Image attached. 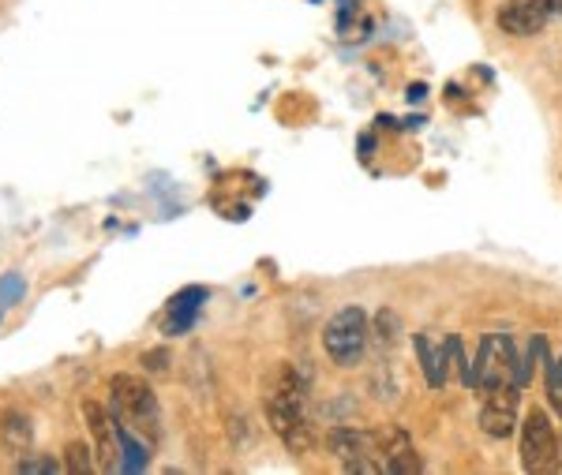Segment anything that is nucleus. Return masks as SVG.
<instances>
[{
	"label": "nucleus",
	"instance_id": "nucleus-12",
	"mask_svg": "<svg viewBox=\"0 0 562 475\" xmlns=\"http://www.w3.org/2000/svg\"><path fill=\"white\" fill-rule=\"evenodd\" d=\"M206 304V289H184L169 299V318H166V333H188L195 326V318L203 315Z\"/></svg>",
	"mask_w": 562,
	"mask_h": 475
},
{
	"label": "nucleus",
	"instance_id": "nucleus-17",
	"mask_svg": "<svg viewBox=\"0 0 562 475\" xmlns=\"http://www.w3.org/2000/svg\"><path fill=\"white\" fill-rule=\"evenodd\" d=\"M15 472H23V475H34V472H60V464L53 461V456H23L20 464H15Z\"/></svg>",
	"mask_w": 562,
	"mask_h": 475
},
{
	"label": "nucleus",
	"instance_id": "nucleus-15",
	"mask_svg": "<svg viewBox=\"0 0 562 475\" xmlns=\"http://www.w3.org/2000/svg\"><path fill=\"white\" fill-rule=\"evenodd\" d=\"M375 330H379V341H383V344H394L397 337H402V318H397L390 307H383V310L375 315Z\"/></svg>",
	"mask_w": 562,
	"mask_h": 475
},
{
	"label": "nucleus",
	"instance_id": "nucleus-4",
	"mask_svg": "<svg viewBox=\"0 0 562 475\" xmlns=\"http://www.w3.org/2000/svg\"><path fill=\"white\" fill-rule=\"evenodd\" d=\"M503 382H518L525 386L529 382V371L518 363V352H514V341L503 333H487L480 341V352H476V363H473V386L476 389H495Z\"/></svg>",
	"mask_w": 562,
	"mask_h": 475
},
{
	"label": "nucleus",
	"instance_id": "nucleus-2",
	"mask_svg": "<svg viewBox=\"0 0 562 475\" xmlns=\"http://www.w3.org/2000/svg\"><path fill=\"white\" fill-rule=\"evenodd\" d=\"M109 397H113V416L135 434H147L150 442L161 438V408L154 389L135 374H113L109 382Z\"/></svg>",
	"mask_w": 562,
	"mask_h": 475
},
{
	"label": "nucleus",
	"instance_id": "nucleus-6",
	"mask_svg": "<svg viewBox=\"0 0 562 475\" xmlns=\"http://www.w3.org/2000/svg\"><path fill=\"white\" fill-rule=\"evenodd\" d=\"M562 15V0H506L498 8L495 23L510 38H537L543 26Z\"/></svg>",
	"mask_w": 562,
	"mask_h": 475
},
{
	"label": "nucleus",
	"instance_id": "nucleus-3",
	"mask_svg": "<svg viewBox=\"0 0 562 475\" xmlns=\"http://www.w3.org/2000/svg\"><path fill=\"white\" fill-rule=\"evenodd\" d=\"M368 349V315L364 307H341L323 326V352L338 367H357Z\"/></svg>",
	"mask_w": 562,
	"mask_h": 475
},
{
	"label": "nucleus",
	"instance_id": "nucleus-16",
	"mask_svg": "<svg viewBox=\"0 0 562 475\" xmlns=\"http://www.w3.org/2000/svg\"><path fill=\"white\" fill-rule=\"evenodd\" d=\"M540 355H543V349H540ZM543 363H548V397H551V405H555V412L562 416V360L543 355Z\"/></svg>",
	"mask_w": 562,
	"mask_h": 475
},
{
	"label": "nucleus",
	"instance_id": "nucleus-11",
	"mask_svg": "<svg viewBox=\"0 0 562 475\" xmlns=\"http://www.w3.org/2000/svg\"><path fill=\"white\" fill-rule=\"evenodd\" d=\"M413 349L420 355V371L428 378L431 389L447 386V374H450V337L447 341H431L428 333H416L413 337Z\"/></svg>",
	"mask_w": 562,
	"mask_h": 475
},
{
	"label": "nucleus",
	"instance_id": "nucleus-21",
	"mask_svg": "<svg viewBox=\"0 0 562 475\" xmlns=\"http://www.w3.org/2000/svg\"><path fill=\"white\" fill-rule=\"evenodd\" d=\"M147 367H150V371H161V367H166V352H147Z\"/></svg>",
	"mask_w": 562,
	"mask_h": 475
},
{
	"label": "nucleus",
	"instance_id": "nucleus-8",
	"mask_svg": "<svg viewBox=\"0 0 562 475\" xmlns=\"http://www.w3.org/2000/svg\"><path fill=\"white\" fill-rule=\"evenodd\" d=\"M326 445H330V456H338L341 468L349 472H383L375 456V438L364 431H352V427H330L326 431Z\"/></svg>",
	"mask_w": 562,
	"mask_h": 475
},
{
	"label": "nucleus",
	"instance_id": "nucleus-1",
	"mask_svg": "<svg viewBox=\"0 0 562 475\" xmlns=\"http://www.w3.org/2000/svg\"><path fill=\"white\" fill-rule=\"evenodd\" d=\"M267 419H270V427H274V434L281 438V445L293 456H307L315 450V427H312V416H307L304 378L296 374L293 363H281V367L270 374Z\"/></svg>",
	"mask_w": 562,
	"mask_h": 475
},
{
	"label": "nucleus",
	"instance_id": "nucleus-18",
	"mask_svg": "<svg viewBox=\"0 0 562 475\" xmlns=\"http://www.w3.org/2000/svg\"><path fill=\"white\" fill-rule=\"evenodd\" d=\"M23 278H15V273H8L4 281H0V304H12V299L23 296Z\"/></svg>",
	"mask_w": 562,
	"mask_h": 475
},
{
	"label": "nucleus",
	"instance_id": "nucleus-20",
	"mask_svg": "<svg viewBox=\"0 0 562 475\" xmlns=\"http://www.w3.org/2000/svg\"><path fill=\"white\" fill-rule=\"evenodd\" d=\"M405 98H409V105H413V102L420 105L424 98H428V87H424V83H413L409 90H405Z\"/></svg>",
	"mask_w": 562,
	"mask_h": 475
},
{
	"label": "nucleus",
	"instance_id": "nucleus-14",
	"mask_svg": "<svg viewBox=\"0 0 562 475\" xmlns=\"http://www.w3.org/2000/svg\"><path fill=\"white\" fill-rule=\"evenodd\" d=\"M65 468L71 475H90L98 468L94 464V456H90V445L87 442H71L68 450H65Z\"/></svg>",
	"mask_w": 562,
	"mask_h": 475
},
{
	"label": "nucleus",
	"instance_id": "nucleus-19",
	"mask_svg": "<svg viewBox=\"0 0 562 475\" xmlns=\"http://www.w3.org/2000/svg\"><path fill=\"white\" fill-rule=\"evenodd\" d=\"M338 4H341V15H338V31L346 34L349 20H357V15H360V0H338Z\"/></svg>",
	"mask_w": 562,
	"mask_h": 475
},
{
	"label": "nucleus",
	"instance_id": "nucleus-10",
	"mask_svg": "<svg viewBox=\"0 0 562 475\" xmlns=\"http://www.w3.org/2000/svg\"><path fill=\"white\" fill-rule=\"evenodd\" d=\"M83 419L90 427V434H94V445H98V468L113 472V464L121 461V453H116V419L113 412H105L98 400H87L83 405Z\"/></svg>",
	"mask_w": 562,
	"mask_h": 475
},
{
	"label": "nucleus",
	"instance_id": "nucleus-5",
	"mask_svg": "<svg viewBox=\"0 0 562 475\" xmlns=\"http://www.w3.org/2000/svg\"><path fill=\"white\" fill-rule=\"evenodd\" d=\"M559 461V434L555 423L543 408H532L521 423V468L525 472H548Z\"/></svg>",
	"mask_w": 562,
	"mask_h": 475
},
{
	"label": "nucleus",
	"instance_id": "nucleus-22",
	"mask_svg": "<svg viewBox=\"0 0 562 475\" xmlns=\"http://www.w3.org/2000/svg\"><path fill=\"white\" fill-rule=\"evenodd\" d=\"M559 468H562V464H559Z\"/></svg>",
	"mask_w": 562,
	"mask_h": 475
},
{
	"label": "nucleus",
	"instance_id": "nucleus-7",
	"mask_svg": "<svg viewBox=\"0 0 562 475\" xmlns=\"http://www.w3.org/2000/svg\"><path fill=\"white\" fill-rule=\"evenodd\" d=\"M518 405H521V386L518 382H503V386L487 389L484 408H480V431L487 438H510L518 431Z\"/></svg>",
	"mask_w": 562,
	"mask_h": 475
},
{
	"label": "nucleus",
	"instance_id": "nucleus-9",
	"mask_svg": "<svg viewBox=\"0 0 562 475\" xmlns=\"http://www.w3.org/2000/svg\"><path fill=\"white\" fill-rule=\"evenodd\" d=\"M375 438V456L383 464V472L390 475H413L420 472V456L413 450V438L402 427H386V431L371 434Z\"/></svg>",
	"mask_w": 562,
	"mask_h": 475
},
{
	"label": "nucleus",
	"instance_id": "nucleus-13",
	"mask_svg": "<svg viewBox=\"0 0 562 475\" xmlns=\"http://www.w3.org/2000/svg\"><path fill=\"white\" fill-rule=\"evenodd\" d=\"M0 438H4L8 450L26 453V445H31V419L23 412H4V419H0Z\"/></svg>",
	"mask_w": 562,
	"mask_h": 475
}]
</instances>
